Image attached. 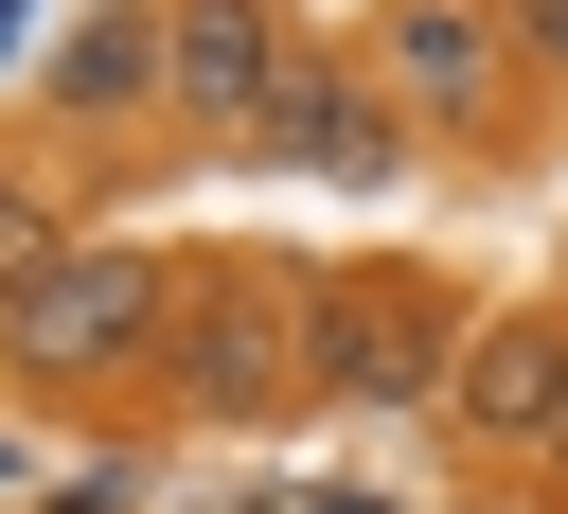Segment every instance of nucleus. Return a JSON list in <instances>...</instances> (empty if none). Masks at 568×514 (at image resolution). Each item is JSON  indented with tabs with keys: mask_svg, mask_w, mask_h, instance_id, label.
I'll use <instances>...</instances> for the list:
<instances>
[{
	"mask_svg": "<svg viewBox=\"0 0 568 514\" xmlns=\"http://www.w3.org/2000/svg\"><path fill=\"white\" fill-rule=\"evenodd\" d=\"M302 319H320V266H248V248H213V266H178V319H160V408L178 425H284L320 372H302Z\"/></svg>",
	"mask_w": 568,
	"mask_h": 514,
	"instance_id": "f257e3e1",
	"label": "nucleus"
},
{
	"mask_svg": "<svg viewBox=\"0 0 568 514\" xmlns=\"http://www.w3.org/2000/svg\"><path fill=\"white\" fill-rule=\"evenodd\" d=\"M160 319H178V248H124V230H71L18 301H0V372L18 390H124V372H160Z\"/></svg>",
	"mask_w": 568,
	"mask_h": 514,
	"instance_id": "f03ea898",
	"label": "nucleus"
},
{
	"mask_svg": "<svg viewBox=\"0 0 568 514\" xmlns=\"http://www.w3.org/2000/svg\"><path fill=\"white\" fill-rule=\"evenodd\" d=\"M462 301L426 284V266H320V319H302V372H320V408H444V372H462Z\"/></svg>",
	"mask_w": 568,
	"mask_h": 514,
	"instance_id": "7ed1b4c3",
	"label": "nucleus"
},
{
	"mask_svg": "<svg viewBox=\"0 0 568 514\" xmlns=\"http://www.w3.org/2000/svg\"><path fill=\"white\" fill-rule=\"evenodd\" d=\"M373 89L426 142H515V35H497V0H390Z\"/></svg>",
	"mask_w": 568,
	"mask_h": 514,
	"instance_id": "20e7f679",
	"label": "nucleus"
},
{
	"mask_svg": "<svg viewBox=\"0 0 568 514\" xmlns=\"http://www.w3.org/2000/svg\"><path fill=\"white\" fill-rule=\"evenodd\" d=\"M284 89H302L284 0H160V106H178L195 142H266Z\"/></svg>",
	"mask_w": 568,
	"mask_h": 514,
	"instance_id": "39448f33",
	"label": "nucleus"
},
{
	"mask_svg": "<svg viewBox=\"0 0 568 514\" xmlns=\"http://www.w3.org/2000/svg\"><path fill=\"white\" fill-rule=\"evenodd\" d=\"M444 408H462L497 461H550V443H568V301H497V319L462 337Z\"/></svg>",
	"mask_w": 568,
	"mask_h": 514,
	"instance_id": "423d86ee",
	"label": "nucleus"
},
{
	"mask_svg": "<svg viewBox=\"0 0 568 514\" xmlns=\"http://www.w3.org/2000/svg\"><path fill=\"white\" fill-rule=\"evenodd\" d=\"M266 142H284V160H320V177H390V142H408V124H390V89H373V71L302 53V89H284V124H266Z\"/></svg>",
	"mask_w": 568,
	"mask_h": 514,
	"instance_id": "0eeeda50",
	"label": "nucleus"
},
{
	"mask_svg": "<svg viewBox=\"0 0 568 514\" xmlns=\"http://www.w3.org/2000/svg\"><path fill=\"white\" fill-rule=\"evenodd\" d=\"M53 106H89V124H106V106H160V18H89V35L53 53Z\"/></svg>",
	"mask_w": 568,
	"mask_h": 514,
	"instance_id": "6e6552de",
	"label": "nucleus"
},
{
	"mask_svg": "<svg viewBox=\"0 0 568 514\" xmlns=\"http://www.w3.org/2000/svg\"><path fill=\"white\" fill-rule=\"evenodd\" d=\"M53 248H71V213H53V195H36V177H0V301H18V284H36V266H53Z\"/></svg>",
	"mask_w": 568,
	"mask_h": 514,
	"instance_id": "1a4fd4ad",
	"label": "nucleus"
},
{
	"mask_svg": "<svg viewBox=\"0 0 568 514\" xmlns=\"http://www.w3.org/2000/svg\"><path fill=\"white\" fill-rule=\"evenodd\" d=\"M497 35H515V71H550V89H568V0H497Z\"/></svg>",
	"mask_w": 568,
	"mask_h": 514,
	"instance_id": "9d476101",
	"label": "nucleus"
}]
</instances>
